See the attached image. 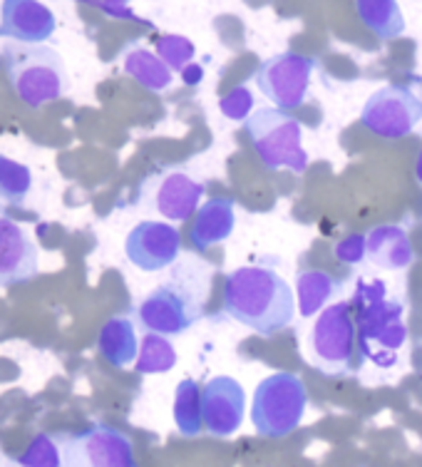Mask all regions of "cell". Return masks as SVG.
I'll return each mask as SVG.
<instances>
[{
  "mask_svg": "<svg viewBox=\"0 0 422 467\" xmlns=\"http://www.w3.org/2000/svg\"><path fill=\"white\" fill-rule=\"evenodd\" d=\"M224 311L253 333L273 336L291 326L296 316V298L276 271L242 266L224 281Z\"/></svg>",
  "mask_w": 422,
  "mask_h": 467,
  "instance_id": "obj_1",
  "label": "cell"
},
{
  "mask_svg": "<svg viewBox=\"0 0 422 467\" xmlns=\"http://www.w3.org/2000/svg\"><path fill=\"white\" fill-rule=\"evenodd\" d=\"M360 363L370 360L377 368H393L407 341L400 301L387 298L386 281H360L353 294Z\"/></svg>",
  "mask_w": 422,
  "mask_h": 467,
  "instance_id": "obj_2",
  "label": "cell"
},
{
  "mask_svg": "<svg viewBox=\"0 0 422 467\" xmlns=\"http://www.w3.org/2000/svg\"><path fill=\"white\" fill-rule=\"evenodd\" d=\"M0 65L15 95L30 108H43L67 92L65 63L53 47L8 43L0 47Z\"/></svg>",
  "mask_w": 422,
  "mask_h": 467,
  "instance_id": "obj_3",
  "label": "cell"
},
{
  "mask_svg": "<svg viewBox=\"0 0 422 467\" xmlns=\"http://www.w3.org/2000/svg\"><path fill=\"white\" fill-rule=\"evenodd\" d=\"M137 324L157 336H181L204 316V294L181 271L171 281L149 291L137 306Z\"/></svg>",
  "mask_w": 422,
  "mask_h": 467,
  "instance_id": "obj_4",
  "label": "cell"
},
{
  "mask_svg": "<svg viewBox=\"0 0 422 467\" xmlns=\"http://www.w3.org/2000/svg\"><path fill=\"white\" fill-rule=\"evenodd\" d=\"M246 135L266 170H291L296 174L308 170L304 127L293 115L279 108L253 109L246 119Z\"/></svg>",
  "mask_w": 422,
  "mask_h": 467,
  "instance_id": "obj_5",
  "label": "cell"
},
{
  "mask_svg": "<svg viewBox=\"0 0 422 467\" xmlns=\"http://www.w3.org/2000/svg\"><path fill=\"white\" fill-rule=\"evenodd\" d=\"M308 393L296 373H271L263 378L252 403V422L263 438H286L305 415Z\"/></svg>",
  "mask_w": 422,
  "mask_h": 467,
  "instance_id": "obj_6",
  "label": "cell"
},
{
  "mask_svg": "<svg viewBox=\"0 0 422 467\" xmlns=\"http://www.w3.org/2000/svg\"><path fill=\"white\" fill-rule=\"evenodd\" d=\"M311 350L315 363L333 376L351 373L353 358L358 353V331L351 304H333L318 316L311 333Z\"/></svg>",
  "mask_w": 422,
  "mask_h": 467,
  "instance_id": "obj_7",
  "label": "cell"
},
{
  "mask_svg": "<svg viewBox=\"0 0 422 467\" xmlns=\"http://www.w3.org/2000/svg\"><path fill=\"white\" fill-rule=\"evenodd\" d=\"M314 70V57L288 50V53L271 55L269 60H263L259 70L253 72V82L263 98H269L276 108L288 112V109L301 108L308 99Z\"/></svg>",
  "mask_w": 422,
  "mask_h": 467,
  "instance_id": "obj_8",
  "label": "cell"
},
{
  "mask_svg": "<svg viewBox=\"0 0 422 467\" xmlns=\"http://www.w3.org/2000/svg\"><path fill=\"white\" fill-rule=\"evenodd\" d=\"M360 122L383 140H400L422 122V98L407 85H386L365 99Z\"/></svg>",
  "mask_w": 422,
  "mask_h": 467,
  "instance_id": "obj_9",
  "label": "cell"
},
{
  "mask_svg": "<svg viewBox=\"0 0 422 467\" xmlns=\"http://www.w3.org/2000/svg\"><path fill=\"white\" fill-rule=\"evenodd\" d=\"M60 450L63 467H137L132 441L105 422L65 438Z\"/></svg>",
  "mask_w": 422,
  "mask_h": 467,
  "instance_id": "obj_10",
  "label": "cell"
},
{
  "mask_svg": "<svg viewBox=\"0 0 422 467\" xmlns=\"http://www.w3.org/2000/svg\"><path fill=\"white\" fill-rule=\"evenodd\" d=\"M204 182H197L180 167L157 171L142 184V202L170 222H187L197 214Z\"/></svg>",
  "mask_w": 422,
  "mask_h": 467,
  "instance_id": "obj_11",
  "label": "cell"
},
{
  "mask_svg": "<svg viewBox=\"0 0 422 467\" xmlns=\"http://www.w3.org/2000/svg\"><path fill=\"white\" fill-rule=\"evenodd\" d=\"M125 254L137 269L154 274L180 259L181 236L177 226L164 224V222H139L127 234Z\"/></svg>",
  "mask_w": 422,
  "mask_h": 467,
  "instance_id": "obj_12",
  "label": "cell"
},
{
  "mask_svg": "<svg viewBox=\"0 0 422 467\" xmlns=\"http://www.w3.org/2000/svg\"><path fill=\"white\" fill-rule=\"evenodd\" d=\"M204 428L214 438H229L242 428L246 415V390L232 376H216L201 390Z\"/></svg>",
  "mask_w": 422,
  "mask_h": 467,
  "instance_id": "obj_13",
  "label": "cell"
},
{
  "mask_svg": "<svg viewBox=\"0 0 422 467\" xmlns=\"http://www.w3.org/2000/svg\"><path fill=\"white\" fill-rule=\"evenodd\" d=\"M55 27V13L40 0H3L0 5V37H10L13 43L43 46L53 37Z\"/></svg>",
  "mask_w": 422,
  "mask_h": 467,
  "instance_id": "obj_14",
  "label": "cell"
},
{
  "mask_svg": "<svg viewBox=\"0 0 422 467\" xmlns=\"http://www.w3.org/2000/svg\"><path fill=\"white\" fill-rule=\"evenodd\" d=\"M37 276V246L30 234L0 216V288L20 286Z\"/></svg>",
  "mask_w": 422,
  "mask_h": 467,
  "instance_id": "obj_15",
  "label": "cell"
},
{
  "mask_svg": "<svg viewBox=\"0 0 422 467\" xmlns=\"http://www.w3.org/2000/svg\"><path fill=\"white\" fill-rule=\"evenodd\" d=\"M236 226V204L226 197H214L199 207L191 229H189V242L197 252H207L216 244L226 242Z\"/></svg>",
  "mask_w": 422,
  "mask_h": 467,
  "instance_id": "obj_16",
  "label": "cell"
},
{
  "mask_svg": "<svg viewBox=\"0 0 422 467\" xmlns=\"http://www.w3.org/2000/svg\"><path fill=\"white\" fill-rule=\"evenodd\" d=\"M368 259L386 271H403L413 266L415 249L403 226L383 224L368 232Z\"/></svg>",
  "mask_w": 422,
  "mask_h": 467,
  "instance_id": "obj_17",
  "label": "cell"
},
{
  "mask_svg": "<svg viewBox=\"0 0 422 467\" xmlns=\"http://www.w3.org/2000/svg\"><path fill=\"white\" fill-rule=\"evenodd\" d=\"M98 350L102 358L115 368H127L137 363L139 356V341L137 328L129 316H112L108 324L99 328Z\"/></svg>",
  "mask_w": 422,
  "mask_h": 467,
  "instance_id": "obj_18",
  "label": "cell"
},
{
  "mask_svg": "<svg viewBox=\"0 0 422 467\" xmlns=\"http://www.w3.org/2000/svg\"><path fill=\"white\" fill-rule=\"evenodd\" d=\"M122 67H125V72L132 80L142 85L144 90L164 92L174 82V70H171L170 65L164 63L160 55L142 46H132L127 50Z\"/></svg>",
  "mask_w": 422,
  "mask_h": 467,
  "instance_id": "obj_19",
  "label": "cell"
},
{
  "mask_svg": "<svg viewBox=\"0 0 422 467\" xmlns=\"http://www.w3.org/2000/svg\"><path fill=\"white\" fill-rule=\"evenodd\" d=\"M363 26L380 40H396L405 33V16L397 0H355Z\"/></svg>",
  "mask_w": 422,
  "mask_h": 467,
  "instance_id": "obj_20",
  "label": "cell"
},
{
  "mask_svg": "<svg viewBox=\"0 0 422 467\" xmlns=\"http://www.w3.org/2000/svg\"><path fill=\"white\" fill-rule=\"evenodd\" d=\"M341 288V284L328 276L325 271L318 269H304L298 271L296 276V296H298V308L304 318H311L321 308H324L331 296Z\"/></svg>",
  "mask_w": 422,
  "mask_h": 467,
  "instance_id": "obj_21",
  "label": "cell"
},
{
  "mask_svg": "<svg viewBox=\"0 0 422 467\" xmlns=\"http://www.w3.org/2000/svg\"><path fill=\"white\" fill-rule=\"evenodd\" d=\"M174 422L184 438H197L204 425L201 415V388L194 378H184L174 393Z\"/></svg>",
  "mask_w": 422,
  "mask_h": 467,
  "instance_id": "obj_22",
  "label": "cell"
},
{
  "mask_svg": "<svg viewBox=\"0 0 422 467\" xmlns=\"http://www.w3.org/2000/svg\"><path fill=\"white\" fill-rule=\"evenodd\" d=\"M177 366V348L167 336L147 333L139 346L135 368L139 376H157V373H170Z\"/></svg>",
  "mask_w": 422,
  "mask_h": 467,
  "instance_id": "obj_23",
  "label": "cell"
},
{
  "mask_svg": "<svg viewBox=\"0 0 422 467\" xmlns=\"http://www.w3.org/2000/svg\"><path fill=\"white\" fill-rule=\"evenodd\" d=\"M33 189V171L26 164L0 154V202L13 207H26Z\"/></svg>",
  "mask_w": 422,
  "mask_h": 467,
  "instance_id": "obj_24",
  "label": "cell"
},
{
  "mask_svg": "<svg viewBox=\"0 0 422 467\" xmlns=\"http://www.w3.org/2000/svg\"><path fill=\"white\" fill-rule=\"evenodd\" d=\"M154 53L160 55L164 63L170 65L171 70L181 72L187 65H191L194 55H197V47H194V43L184 36H164L157 40Z\"/></svg>",
  "mask_w": 422,
  "mask_h": 467,
  "instance_id": "obj_25",
  "label": "cell"
},
{
  "mask_svg": "<svg viewBox=\"0 0 422 467\" xmlns=\"http://www.w3.org/2000/svg\"><path fill=\"white\" fill-rule=\"evenodd\" d=\"M20 465L23 467H63V450L60 445L40 432L36 441L27 445V450L20 455Z\"/></svg>",
  "mask_w": 422,
  "mask_h": 467,
  "instance_id": "obj_26",
  "label": "cell"
},
{
  "mask_svg": "<svg viewBox=\"0 0 422 467\" xmlns=\"http://www.w3.org/2000/svg\"><path fill=\"white\" fill-rule=\"evenodd\" d=\"M219 109H221V115L229 117V119H234V122L249 119L253 112L252 90H249L246 85H239V88H234L229 95H224V98L219 99Z\"/></svg>",
  "mask_w": 422,
  "mask_h": 467,
  "instance_id": "obj_27",
  "label": "cell"
},
{
  "mask_svg": "<svg viewBox=\"0 0 422 467\" xmlns=\"http://www.w3.org/2000/svg\"><path fill=\"white\" fill-rule=\"evenodd\" d=\"M335 256L343 264H360L363 259H368V239L360 234H348L345 239L335 244Z\"/></svg>",
  "mask_w": 422,
  "mask_h": 467,
  "instance_id": "obj_28",
  "label": "cell"
},
{
  "mask_svg": "<svg viewBox=\"0 0 422 467\" xmlns=\"http://www.w3.org/2000/svg\"><path fill=\"white\" fill-rule=\"evenodd\" d=\"M181 80H184V85H189V88H194V85H199V82L204 80V67L201 65H187L184 70H181Z\"/></svg>",
  "mask_w": 422,
  "mask_h": 467,
  "instance_id": "obj_29",
  "label": "cell"
},
{
  "mask_svg": "<svg viewBox=\"0 0 422 467\" xmlns=\"http://www.w3.org/2000/svg\"><path fill=\"white\" fill-rule=\"evenodd\" d=\"M129 3H132V0H102L105 10H108V13H115V16H122Z\"/></svg>",
  "mask_w": 422,
  "mask_h": 467,
  "instance_id": "obj_30",
  "label": "cell"
},
{
  "mask_svg": "<svg viewBox=\"0 0 422 467\" xmlns=\"http://www.w3.org/2000/svg\"><path fill=\"white\" fill-rule=\"evenodd\" d=\"M415 177L422 182V150H420V157H417V164H415Z\"/></svg>",
  "mask_w": 422,
  "mask_h": 467,
  "instance_id": "obj_31",
  "label": "cell"
}]
</instances>
